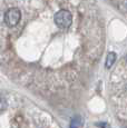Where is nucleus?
Segmentation results:
<instances>
[{
  "mask_svg": "<svg viewBox=\"0 0 127 128\" xmlns=\"http://www.w3.org/2000/svg\"><path fill=\"white\" fill-rule=\"evenodd\" d=\"M7 108V99L4 95L0 94V112H4Z\"/></svg>",
  "mask_w": 127,
  "mask_h": 128,
  "instance_id": "nucleus-2",
  "label": "nucleus"
},
{
  "mask_svg": "<svg viewBox=\"0 0 127 128\" xmlns=\"http://www.w3.org/2000/svg\"><path fill=\"white\" fill-rule=\"evenodd\" d=\"M126 62H127V56H126Z\"/></svg>",
  "mask_w": 127,
  "mask_h": 128,
  "instance_id": "nucleus-3",
  "label": "nucleus"
},
{
  "mask_svg": "<svg viewBox=\"0 0 127 128\" xmlns=\"http://www.w3.org/2000/svg\"><path fill=\"white\" fill-rule=\"evenodd\" d=\"M115 60H116V54H115V52H109L108 55H107L105 67H106V68H110L112 66L114 65Z\"/></svg>",
  "mask_w": 127,
  "mask_h": 128,
  "instance_id": "nucleus-1",
  "label": "nucleus"
}]
</instances>
